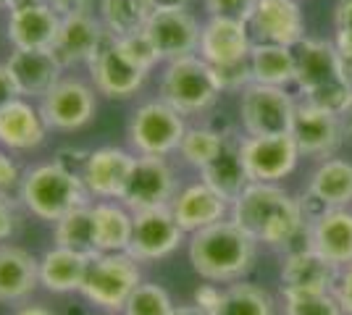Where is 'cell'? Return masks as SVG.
<instances>
[{"label": "cell", "mask_w": 352, "mask_h": 315, "mask_svg": "<svg viewBox=\"0 0 352 315\" xmlns=\"http://www.w3.org/2000/svg\"><path fill=\"white\" fill-rule=\"evenodd\" d=\"M229 218L265 247L292 250L297 240H308V224L300 202L279 184H250L232 202Z\"/></svg>", "instance_id": "6da1fadb"}, {"label": "cell", "mask_w": 352, "mask_h": 315, "mask_svg": "<svg viewBox=\"0 0 352 315\" xmlns=\"http://www.w3.org/2000/svg\"><path fill=\"white\" fill-rule=\"evenodd\" d=\"M187 257L192 263V270L203 281L234 284V281H242L255 266L258 242L232 218H223L219 224L190 234Z\"/></svg>", "instance_id": "7a4b0ae2"}, {"label": "cell", "mask_w": 352, "mask_h": 315, "mask_svg": "<svg viewBox=\"0 0 352 315\" xmlns=\"http://www.w3.org/2000/svg\"><path fill=\"white\" fill-rule=\"evenodd\" d=\"M294 84L305 103L344 116L352 105V76L334 43L305 37L294 47Z\"/></svg>", "instance_id": "3957f363"}, {"label": "cell", "mask_w": 352, "mask_h": 315, "mask_svg": "<svg viewBox=\"0 0 352 315\" xmlns=\"http://www.w3.org/2000/svg\"><path fill=\"white\" fill-rule=\"evenodd\" d=\"M16 200L27 215L50 226L66 213L92 202L82 176L60 163L58 158L24 168L21 181L16 187Z\"/></svg>", "instance_id": "277c9868"}, {"label": "cell", "mask_w": 352, "mask_h": 315, "mask_svg": "<svg viewBox=\"0 0 352 315\" xmlns=\"http://www.w3.org/2000/svg\"><path fill=\"white\" fill-rule=\"evenodd\" d=\"M223 95L213 66L197 53L184 58L166 60L158 76V97L176 108L184 119L208 113Z\"/></svg>", "instance_id": "5b68a950"}, {"label": "cell", "mask_w": 352, "mask_h": 315, "mask_svg": "<svg viewBox=\"0 0 352 315\" xmlns=\"http://www.w3.org/2000/svg\"><path fill=\"white\" fill-rule=\"evenodd\" d=\"M142 263L129 253H98L89 257L79 297L98 313H124L132 292L142 284Z\"/></svg>", "instance_id": "8992f818"}, {"label": "cell", "mask_w": 352, "mask_h": 315, "mask_svg": "<svg viewBox=\"0 0 352 315\" xmlns=\"http://www.w3.org/2000/svg\"><path fill=\"white\" fill-rule=\"evenodd\" d=\"M187 132V119L171 105L153 97L140 103L126 121V148L134 155L171 158Z\"/></svg>", "instance_id": "52a82bcc"}, {"label": "cell", "mask_w": 352, "mask_h": 315, "mask_svg": "<svg viewBox=\"0 0 352 315\" xmlns=\"http://www.w3.org/2000/svg\"><path fill=\"white\" fill-rule=\"evenodd\" d=\"M98 100H100V95L95 92L89 79L79 74H63L37 100V105L43 110V119L50 126V132L74 135L95 121Z\"/></svg>", "instance_id": "ba28073f"}, {"label": "cell", "mask_w": 352, "mask_h": 315, "mask_svg": "<svg viewBox=\"0 0 352 315\" xmlns=\"http://www.w3.org/2000/svg\"><path fill=\"white\" fill-rule=\"evenodd\" d=\"M294 100L287 87L250 84L239 92V124L250 137L289 135L294 121Z\"/></svg>", "instance_id": "9c48e42d"}, {"label": "cell", "mask_w": 352, "mask_h": 315, "mask_svg": "<svg viewBox=\"0 0 352 315\" xmlns=\"http://www.w3.org/2000/svg\"><path fill=\"white\" fill-rule=\"evenodd\" d=\"M179 192V179L168 158L158 155H137L121 202L132 213L153 208H168Z\"/></svg>", "instance_id": "30bf717a"}, {"label": "cell", "mask_w": 352, "mask_h": 315, "mask_svg": "<svg viewBox=\"0 0 352 315\" xmlns=\"http://www.w3.org/2000/svg\"><path fill=\"white\" fill-rule=\"evenodd\" d=\"M147 76L150 74L129 60L113 37H108L105 45L87 63V79L105 100H132L134 95L142 92Z\"/></svg>", "instance_id": "8fae6325"}, {"label": "cell", "mask_w": 352, "mask_h": 315, "mask_svg": "<svg viewBox=\"0 0 352 315\" xmlns=\"http://www.w3.org/2000/svg\"><path fill=\"white\" fill-rule=\"evenodd\" d=\"M190 234L176 224L171 208H153L134 213L132 242H129V255L137 263H158L174 255L182 244H187Z\"/></svg>", "instance_id": "7c38bea8"}, {"label": "cell", "mask_w": 352, "mask_h": 315, "mask_svg": "<svg viewBox=\"0 0 352 315\" xmlns=\"http://www.w3.org/2000/svg\"><path fill=\"white\" fill-rule=\"evenodd\" d=\"M60 14L45 0H24L6 14V43L16 50H50L60 30Z\"/></svg>", "instance_id": "4fadbf2b"}, {"label": "cell", "mask_w": 352, "mask_h": 315, "mask_svg": "<svg viewBox=\"0 0 352 315\" xmlns=\"http://www.w3.org/2000/svg\"><path fill=\"white\" fill-rule=\"evenodd\" d=\"M239 148L252 184H279L284 176L292 174L297 161L302 158L292 135H245L239 139Z\"/></svg>", "instance_id": "5bb4252c"}, {"label": "cell", "mask_w": 352, "mask_h": 315, "mask_svg": "<svg viewBox=\"0 0 352 315\" xmlns=\"http://www.w3.org/2000/svg\"><path fill=\"white\" fill-rule=\"evenodd\" d=\"M134 158L137 155L121 145H100L95 150H87L79 176L85 181L89 200H121Z\"/></svg>", "instance_id": "9a60e30c"}, {"label": "cell", "mask_w": 352, "mask_h": 315, "mask_svg": "<svg viewBox=\"0 0 352 315\" xmlns=\"http://www.w3.org/2000/svg\"><path fill=\"white\" fill-rule=\"evenodd\" d=\"M108 32L98 14L89 11H69L60 19V30L56 45L50 47L60 60V66L69 69H87V63L95 58V53L105 45Z\"/></svg>", "instance_id": "2e32d148"}, {"label": "cell", "mask_w": 352, "mask_h": 315, "mask_svg": "<svg viewBox=\"0 0 352 315\" xmlns=\"http://www.w3.org/2000/svg\"><path fill=\"white\" fill-rule=\"evenodd\" d=\"M289 135L294 137L300 155L326 161V158H334L339 145L344 142V126H342V116L337 113L316 108L310 103H300L294 108Z\"/></svg>", "instance_id": "e0dca14e"}, {"label": "cell", "mask_w": 352, "mask_h": 315, "mask_svg": "<svg viewBox=\"0 0 352 315\" xmlns=\"http://www.w3.org/2000/svg\"><path fill=\"white\" fill-rule=\"evenodd\" d=\"M50 126L45 124L37 100L14 97L0 108V148L11 155L37 152L47 142Z\"/></svg>", "instance_id": "ac0fdd59"}, {"label": "cell", "mask_w": 352, "mask_h": 315, "mask_svg": "<svg viewBox=\"0 0 352 315\" xmlns=\"http://www.w3.org/2000/svg\"><path fill=\"white\" fill-rule=\"evenodd\" d=\"M203 24L190 14V8H163L150 16L145 34L153 40L161 60H176L184 56H195L200 47Z\"/></svg>", "instance_id": "d6986e66"}, {"label": "cell", "mask_w": 352, "mask_h": 315, "mask_svg": "<svg viewBox=\"0 0 352 315\" xmlns=\"http://www.w3.org/2000/svg\"><path fill=\"white\" fill-rule=\"evenodd\" d=\"M252 43L297 47L305 40V19L297 0H258L248 21Z\"/></svg>", "instance_id": "ffe728a7"}, {"label": "cell", "mask_w": 352, "mask_h": 315, "mask_svg": "<svg viewBox=\"0 0 352 315\" xmlns=\"http://www.w3.org/2000/svg\"><path fill=\"white\" fill-rule=\"evenodd\" d=\"M3 63L14 79L19 97H27V100H40L45 92L66 74V69L60 66L53 50H16L11 47Z\"/></svg>", "instance_id": "44dd1931"}, {"label": "cell", "mask_w": 352, "mask_h": 315, "mask_svg": "<svg viewBox=\"0 0 352 315\" xmlns=\"http://www.w3.org/2000/svg\"><path fill=\"white\" fill-rule=\"evenodd\" d=\"M250 50H252V34L245 21L208 16L200 30V47H197V56L206 63H210L213 69H223L239 60H248Z\"/></svg>", "instance_id": "7402d4cb"}, {"label": "cell", "mask_w": 352, "mask_h": 315, "mask_svg": "<svg viewBox=\"0 0 352 315\" xmlns=\"http://www.w3.org/2000/svg\"><path fill=\"white\" fill-rule=\"evenodd\" d=\"M40 292V257L16 242L0 244V305H24Z\"/></svg>", "instance_id": "603a6c76"}, {"label": "cell", "mask_w": 352, "mask_h": 315, "mask_svg": "<svg viewBox=\"0 0 352 315\" xmlns=\"http://www.w3.org/2000/svg\"><path fill=\"white\" fill-rule=\"evenodd\" d=\"M168 208L174 213L176 224L182 226L187 234H195L200 229H208V226L229 218L232 202L223 200L203 179H197L187 184V187H179V192H176V197L171 200Z\"/></svg>", "instance_id": "cb8c5ba5"}, {"label": "cell", "mask_w": 352, "mask_h": 315, "mask_svg": "<svg viewBox=\"0 0 352 315\" xmlns=\"http://www.w3.org/2000/svg\"><path fill=\"white\" fill-rule=\"evenodd\" d=\"M339 270L308 244L292 247L281 263V292H334Z\"/></svg>", "instance_id": "d4e9b609"}, {"label": "cell", "mask_w": 352, "mask_h": 315, "mask_svg": "<svg viewBox=\"0 0 352 315\" xmlns=\"http://www.w3.org/2000/svg\"><path fill=\"white\" fill-rule=\"evenodd\" d=\"M308 247L337 268L352 266V210L331 208L308 226Z\"/></svg>", "instance_id": "484cf974"}, {"label": "cell", "mask_w": 352, "mask_h": 315, "mask_svg": "<svg viewBox=\"0 0 352 315\" xmlns=\"http://www.w3.org/2000/svg\"><path fill=\"white\" fill-rule=\"evenodd\" d=\"M40 257V289L47 294H79L85 273H87V255H79L74 250L50 244Z\"/></svg>", "instance_id": "4316f807"}, {"label": "cell", "mask_w": 352, "mask_h": 315, "mask_svg": "<svg viewBox=\"0 0 352 315\" xmlns=\"http://www.w3.org/2000/svg\"><path fill=\"white\" fill-rule=\"evenodd\" d=\"M239 139L242 137L229 135L226 145L221 148V152L210 161V163L200 171V179L206 181L208 187H213L223 200L234 202L236 197L248 189L250 176L248 168H245V161H242V148H239Z\"/></svg>", "instance_id": "83f0119b"}, {"label": "cell", "mask_w": 352, "mask_h": 315, "mask_svg": "<svg viewBox=\"0 0 352 315\" xmlns=\"http://www.w3.org/2000/svg\"><path fill=\"white\" fill-rule=\"evenodd\" d=\"M98 253H126L132 242L134 213L121 200H92Z\"/></svg>", "instance_id": "f1b7e54d"}, {"label": "cell", "mask_w": 352, "mask_h": 315, "mask_svg": "<svg viewBox=\"0 0 352 315\" xmlns=\"http://www.w3.org/2000/svg\"><path fill=\"white\" fill-rule=\"evenodd\" d=\"M310 195H316L326 208H350L352 205V163L342 158H326L318 163L308 181Z\"/></svg>", "instance_id": "f546056e"}, {"label": "cell", "mask_w": 352, "mask_h": 315, "mask_svg": "<svg viewBox=\"0 0 352 315\" xmlns=\"http://www.w3.org/2000/svg\"><path fill=\"white\" fill-rule=\"evenodd\" d=\"M250 71H252V84L287 87L289 82H294V47L252 43Z\"/></svg>", "instance_id": "4dcf8cb0"}, {"label": "cell", "mask_w": 352, "mask_h": 315, "mask_svg": "<svg viewBox=\"0 0 352 315\" xmlns=\"http://www.w3.org/2000/svg\"><path fill=\"white\" fill-rule=\"evenodd\" d=\"M153 14V0H98V19L113 40L142 32Z\"/></svg>", "instance_id": "1f68e13d"}, {"label": "cell", "mask_w": 352, "mask_h": 315, "mask_svg": "<svg viewBox=\"0 0 352 315\" xmlns=\"http://www.w3.org/2000/svg\"><path fill=\"white\" fill-rule=\"evenodd\" d=\"M53 244L74 250L79 255H98L95 247V221H92V202L66 213L53 224Z\"/></svg>", "instance_id": "d6a6232c"}, {"label": "cell", "mask_w": 352, "mask_h": 315, "mask_svg": "<svg viewBox=\"0 0 352 315\" xmlns=\"http://www.w3.org/2000/svg\"><path fill=\"white\" fill-rule=\"evenodd\" d=\"M210 315H276V302L263 286L234 281L223 286L219 305Z\"/></svg>", "instance_id": "836d02e7"}, {"label": "cell", "mask_w": 352, "mask_h": 315, "mask_svg": "<svg viewBox=\"0 0 352 315\" xmlns=\"http://www.w3.org/2000/svg\"><path fill=\"white\" fill-rule=\"evenodd\" d=\"M226 139H229V135H223V132L208 126V124H187V132H184L182 142H179L176 155L187 165L203 171L221 152V148L226 145Z\"/></svg>", "instance_id": "e575fe53"}, {"label": "cell", "mask_w": 352, "mask_h": 315, "mask_svg": "<svg viewBox=\"0 0 352 315\" xmlns=\"http://www.w3.org/2000/svg\"><path fill=\"white\" fill-rule=\"evenodd\" d=\"M176 305L168 289L155 281H142L132 292V297L124 307V315H174Z\"/></svg>", "instance_id": "d590c367"}, {"label": "cell", "mask_w": 352, "mask_h": 315, "mask_svg": "<svg viewBox=\"0 0 352 315\" xmlns=\"http://www.w3.org/2000/svg\"><path fill=\"white\" fill-rule=\"evenodd\" d=\"M284 315H344L334 292H281Z\"/></svg>", "instance_id": "8d00e7d4"}, {"label": "cell", "mask_w": 352, "mask_h": 315, "mask_svg": "<svg viewBox=\"0 0 352 315\" xmlns=\"http://www.w3.org/2000/svg\"><path fill=\"white\" fill-rule=\"evenodd\" d=\"M116 43H118V47L129 56V60H134V63H137L142 71H147V74H153L158 66H163L161 56H158V50L153 45V40L145 34V30L134 32V34H126V37H121Z\"/></svg>", "instance_id": "74e56055"}, {"label": "cell", "mask_w": 352, "mask_h": 315, "mask_svg": "<svg viewBox=\"0 0 352 315\" xmlns=\"http://www.w3.org/2000/svg\"><path fill=\"white\" fill-rule=\"evenodd\" d=\"M255 5H258V0H203V8L208 16L234 19V21H245V24L250 21Z\"/></svg>", "instance_id": "f35d334b"}, {"label": "cell", "mask_w": 352, "mask_h": 315, "mask_svg": "<svg viewBox=\"0 0 352 315\" xmlns=\"http://www.w3.org/2000/svg\"><path fill=\"white\" fill-rule=\"evenodd\" d=\"M216 76H219L221 92H239L248 90L252 84V71H250V58L239 60V63H232V66H223V69H213Z\"/></svg>", "instance_id": "ab89813d"}, {"label": "cell", "mask_w": 352, "mask_h": 315, "mask_svg": "<svg viewBox=\"0 0 352 315\" xmlns=\"http://www.w3.org/2000/svg\"><path fill=\"white\" fill-rule=\"evenodd\" d=\"M21 213L24 208L19 205V200L8 192H0V244L11 242L14 234L21 229Z\"/></svg>", "instance_id": "60d3db41"}, {"label": "cell", "mask_w": 352, "mask_h": 315, "mask_svg": "<svg viewBox=\"0 0 352 315\" xmlns=\"http://www.w3.org/2000/svg\"><path fill=\"white\" fill-rule=\"evenodd\" d=\"M21 174H24V168L19 165L16 155H11L8 150L0 148V192L16 189L19 181H21Z\"/></svg>", "instance_id": "b9f144b4"}, {"label": "cell", "mask_w": 352, "mask_h": 315, "mask_svg": "<svg viewBox=\"0 0 352 315\" xmlns=\"http://www.w3.org/2000/svg\"><path fill=\"white\" fill-rule=\"evenodd\" d=\"M221 292H223V286L221 284L206 281V284H200L197 289H195V294H192V305H195V307H200L206 315H210L213 313V307L219 305Z\"/></svg>", "instance_id": "7bdbcfd3"}, {"label": "cell", "mask_w": 352, "mask_h": 315, "mask_svg": "<svg viewBox=\"0 0 352 315\" xmlns=\"http://www.w3.org/2000/svg\"><path fill=\"white\" fill-rule=\"evenodd\" d=\"M334 294H337V300H339V305H342L344 315H352V266L339 270Z\"/></svg>", "instance_id": "ee69618b"}, {"label": "cell", "mask_w": 352, "mask_h": 315, "mask_svg": "<svg viewBox=\"0 0 352 315\" xmlns=\"http://www.w3.org/2000/svg\"><path fill=\"white\" fill-rule=\"evenodd\" d=\"M14 97H19V92H16V84L11 74H8V69H6V63L0 60V108L6 103H11Z\"/></svg>", "instance_id": "f6af8a7d"}, {"label": "cell", "mask_w": 352, "mask_h": 315, "mask_svg": "<svg viewBox=\"0 0 352 315\" xmlns=\"http://www.w3.org/2000/svg\"><path fill=\"white\" fill-rule=\"evenodd\" d=\"M334 30H352V0H339L334 5Z\"/></svg>", "instance_id": "bcb514c9"}, {"label": "cell", "mask_w": 352, "mask_h": 315, "mask_svg": "<svg viewBox=\"0 0 352 315\" xmlns=\"http://www.w3.org/2000/svg\"><path fill=\"white\" fill-rule=\"evenodd\" d=\"M11 315H58V313H56L50 305H45V302L30 300V302H24V305L11 307Z\"/></svg>", "instance_id": "7dc6e473"}, {"label": "cell", "mask_w": 352, "mask_h": 315, "mask_svg": "<svg viewBox=\"0 0 352 315\" xmlns=\"http://www.w3.org/2000/svg\"><path fill=\"white\" fill-rule=\"evenodd\" d=\"M155 11H163V8H187L190 0H153Z\"/></svg>", "instance_id": "c3c4849f"}, {"label": "cell", "mask_w": 352, "mask_h": 315, "mask_svg": "<svg viewBox=\"0 0 352 315\" xmlns=\"http://www.w3.org/2000/svg\"><path fill=\"white\" fill-rule=\"evenodd\" d=\"M342 126H344V142L352 145V105L347 108V113L342 116Z\"/></svg>", "instance_id": "681fc988"}, {"label": "cell", "mask_w": 352, "mask_h": 315, "mask_svg": "<svg viewBox=\"0 0 352 315\" xmlns=\"http://www.w3.org/2000/svg\"><path fill=\"white\" fill-rule=\"evenodd\" d=\"M174 315H206V313L200 307H195V305H179Z\"/></svg>", "instance_id": "f907efd6"}, {"label": "cell", "mask_w": 352, "mask_h": 315, "mask_svg": "<svg viewBox=\"0 0 352 315\" xmlns=\"http://www.w3.org/2000/svg\"><path fill=\"white\" fill-rule=\"evenodd\" d=\"M45 3H50L53 8H58L60 14H69V11H72V3H74V0H45Z\"/></svg>", "instance_id": "816d5d0a"}, {"label": "cell", "mask_w": 352, "mask_h": 315, "mask_svg": "<svg viewBox=\"0 0 352 315\" xmlns=\"http://www.w3.org/2000/svg\"><path fill=\"white\" fill-rule=\"evenodd\" d=\"M100 315H111V313H100ZM116 315H124V313H116Z\"/></svg>", "instance_id": "f5cc1de1"}]
</instances>
